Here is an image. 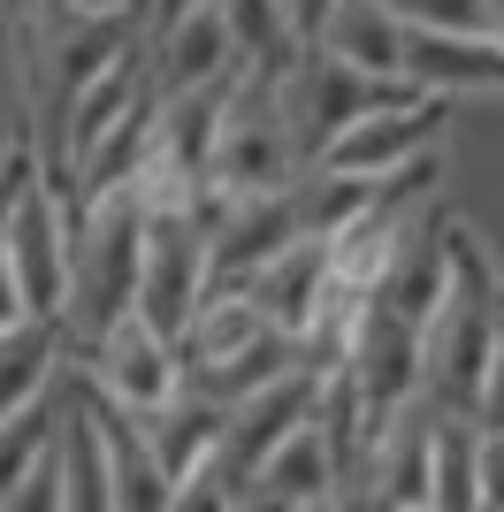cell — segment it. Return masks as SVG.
I'll return each mask as SVG.
<instances>
[{
	"instance_id": "1",
	"label": "cell",
	"mask_w": 504,
	"mask_h": 512,
	"mask_svg": "<svg viewBox=\"0 0 504 512\" xmlns=\"http://www.w3.org/2000/svg\"><path fill=\"white\" fill-rule=\"evenodd\" d=\"M138 245H146V207L130 184L115 192H92L84 214L69 222V299H62V344H92L100 329L130 314V291H138Z\"/></svg>"
},
{
	"instance_id": "2",
	"label": "cell",
	"mask_w": 504,
	"mask_h": 512,
	"mask_svg": "<svg viewBox=\"0 0 504 512\" xmlns=\"http://www.w3.org/2000/svg\"><path fill=\"white\" fill-rule=\"evenodd\" d=\"M0 176H8V199H0V260H8L16 306L31 321H54V329H62V299H69V207L31 176L23 153H8Z\"/></svg>"
},
{
	"instance_id": "3",
	"label": "cell",
	"mask_w": 504,
	"mask_h": 512,
	"mask_svg": "<svg viewBox=\"0 0 504 512\" xmlns=\"http://www.w3.org/2000/svg\"><path fill=\"white\" fill-rule=\"evenodd\" d=\"M298 169L306 161H298L291 123H283V77H230L207 192L214 199H260V192H283Z\"/></svg>"
},
{
	"instance_id": "4",
	"label": "cell",
	"mask_w": 504,
	"mask_h": 512,
	"mask_svg": "<svg viewBox=\"0 0 504 512\" xmlns=\"http://www.w3.org/2000/svg\"><path fill=\"white\" fill-rule=\"evenodd\" d=\"M207 291H214V283H207V222H199V207H161V214H146L130 321H146L153 337L176 344Z\"/></svg>"
},
{
	"instance_id": "5",
	"label": "cell",
	"mask_w": 504,
	"mask_h": 512,
	"mask_svg": "<svg viewBox=\"0 0 504 512\" xmlns=\"http://www.w3.org/2000/svg\"><path fill=\"white\" fill-rule=\"evenodd\" d=\"M84 390L100 398L115 421H146L153 406H168L176 390H184V360H176V344L153 337L146 321H115L100 337L84 344Z\"/></svg>"
},
{
	"instance_id": "6",
	"label": "cell",
	"mask_w": 504,
	"mask_h": 512,
	"mask_svg": "<svg viewBox=\"0 0 504 512\" xmlns=\"http://www.w3.org/2000/svg\"><path fill=\"white\" fill-rule=\"evenodd\" d=\"M436 130H443V100H420V92H398V100H382L375 115H359L352 130H336L329 153H321L314 169L329 176H352V184H390L405 161L420 153H436Z\"/></svg>"
},
{
	"instance_id": "7",
	"label": "cell",
	"mask_w": 504,
	"mask_h": 512,
	"mask_svg": "<svg viewBox=\"0 0 504 512\" xmlns=\"http://www.w3.org/2000/svg\"><path fill=\"white\" fill-rule=\"evenodd\" d=\"M237 291L252 299V314L268 321L283 344H306V337H314V321L329 314V245L291 237V245H283L275 260H260Z\"/></svg>"
},
{
	"instance_id": "8",
	"label": "cell",
	"mask_w": 504,
	"mask_h": 512,
	"mask_svg": "<svg viewBox=\"0 0 504 512\" xmlns=\"http://www.w3.org/2000/svg\"><path fill=\"white\" fill-rule=\"evenodd\" d=\"M138 69H146L153 100L230 85L237 54H230V31H222V16H214V0H207V8H191V16H176L168 31H153V54H138Z\"/></svg>"
},
{
	"instance_id": "9",
	"label": "cell",
	"mask_w": 504,
	"mask_h": 512,
	"mask_svg": "<svg viewBox=\"0 0 504 512\" xmlns=\"http://www.w3.org/2000/svg\"><path fill=\"white\" fill-rule=\"evenodd\" d=\"M405 92H420V100H451V92H504V46L497 39L405 31Z\"/></svg>"
},
{
	"instance_id": "10",
	"label": "cell",
	"mask_w": 504,
	"mask_h": 512,
	"mask_svg": "<svg viewBox=\"0 0 504 512\" xmlns=\"http://www.w3.org/2000/svg\"><path fill=\"white\" fill-rule=\"evenodd\" d=\"M54 512H115L107 497V451H100V398L69 390L62 398V436H54Z\"/></svg>"
},
{
	"instance_id": "11",
	"label": "cell",
	"mask_w": 504,
	"mask_h": 512,
	"mask_svg": "<svg viewBox=\"0 0 504 512\" xmlns=\"http://www.w3.org/2000/svg\"><path fill=\"white\" fill-rule=\"evenodd\" d=\"M329 62H344L367 85H405V23L382 8V0H336V16L321 23V46Z\"/></svg>"
},
{
	"instance_id": "12",
	"label": "cell",
	"mask_w": 504,
	"mask_h": 512,
	"mask_svg": "<svg viewBox=\"0 0 504 512\" xmlns=\"http://www.w3.org/2000/svg\"><path fill=\"white\" fill-rule=\"evenodd\" d=\"M336 482H344V474H336L329 436H321L314 421H298L291 436L260 459V474H252V505H268V512H314Z\"/></svg>"
},
{
	"instance_id": "13",
	"label": "cell",
	"mask_w": 504,
	"mask_h": 512,
	"mask_svg": "<svg viewBox=\"0 0 504 512\" xmlns=\"http://www.w3.org/2000/svg\"><path fill=\"white\" fill-rule=\"evenodd\" d=\"M130 428H138V444H146L153 467H161L168 482H184V474H199L214 459V444H222V406L184 383L168 406H153L146 421H130Z\"/></svg>"
},
{
	"instance_id": "14",
	"label": "cell",
	"mask_w": 504,
	"mask_h": 512,
	"mask_svg": "<svg viewBox=\"0 0 504 512\" xmlns=\"http://www.w3.org/2000/svg\"><path fill=\"white\" fill-rule=\"evenodd\" d=\"M260 337H275V329L252 314V299L237 291V283H214L207 299H199V314L184 321V337H176V360H184V375H207V367L252 352Z\"/></svg>"
},
{
	"instance_id": "15",
	"label": "cell",
	"mask_w": 504,
	"mask_h": 512,
	"mask_svg": "<svg viewBox=\"0 0 504 512\" xmlns=\"http://www.w3.org/2000/svg\"><path fill=\"white\" fill-rule=\"evenodd\" d=\"M62 329L54 321H8L0 329V421L23 406H39L46 390H54V375H62Z\"/></svg>"
},
{
	"instance_id": "16",
	"label": "cell",
	"mask_w": 504,
	"mask_h": 512,
	"mask_svg": "<svg viewBox=\"0 0 504 512\" xmlns=\"http://www.w3.org/2000/svg\"><path fill=\"white\" fill-rule=\"evenodd\" d=\"M214 16L230 31L237 77H291L298 69V46H291V31H283V8H275V0H214Z\"/></svg>"
},
{
	"instance_id": "17",
	"label": "cell",
	"mask_w": 504,
	"mask_h": 512,
	"mask_svg": "<svg viewBox=\"0 0 504 512\" xmlns=\"http://www.w3.org/2000/svg\"><path fill=\"white\" fill-rule=\"evenodd\" d=\"M100 451H107V497H115V512H161L168 505V474L146 459L138 428L115 421L107 406H100Z\"/></svg>"
},
{
	"instance_id": "18",
	"label": "cell",
	"mask_w": 504,
	"mask_h": 512,
	"mask_svg": "<svg viewBox=\"0 0 504 512\" xmlns=\"http://www.w3.org/2000/svg\"><path fill=\"white\" fill-rule=\"evenodd\" d=\"M474 421H443L436 413V451H428V512H482V482H474Z\"/></svg>"
},
{
	"instance_id": "19",
	"label": "cell",
	"mask_w": 504,
	"mask_h": 512,
	"mask_svg": "<svg viewBox=\"0 0 504 512\" xmlns=\"http://www.w3.org/2000/svg\"><path fill=\"white\" fill-rule=\"evenodd\" d=\"M54 436H62V398H54V390H46L39 406H23V413L0 421V497L16 490L39 459H54Z\"/></svg>"
},
{
	"instance_id": "20",
	"label": "cell",
	"mask_w": 504,
	"mask_h": 512,
	"mask_svg": "<svg viewBox=\"0 0 504 512\" xmlns=\"http://www.w3.org/2000/svg\"><path fill=\"white\" fill-rule=\"evenodd\" d=\"M405 31H443V39H489V0H382Z\"/></svg>"
},
{
	"instance_id": "21",
	"label": "cell",
	"mask_w": 504,
	"mask_h": 512,
	"mask_svg": "<svg viewBox=\"0 0 504 512\" xmlns=\"http://www.w3.org/2000/svg\"><path fill=\"white\" fill-rule=\"evenodd\" d=\"M161 512H245L230 497V482H222V474H214V459L199 474H184V482H168V505Z\"/></svg>"
},
{
	"instance_id": "22",
	"label": "cell",
	"mask_w": 504,
	"mask_h": 512,
	"mask_svg": "<svg viewBox=\"0 0 504 512\" xmlns=\"http://www.w3.org/2000/svg\"><path fill=\"white\" fill-rule=\"evenodd\" d=\"M474 428H482V436H504V314H497V337H489L482 390H474Z\"/></svg>"
},
{
	"instance_id": "23",
	"label": "cell",
	"mask_w": 504,
	"mask_h": 512,
	"mask_svg": "<svg viewBox=\"0 0 504 512\" xmlns=\"http://www.w3.org/2000/svg\"><path fill=\"white\" fill-rule=\"evenodd\" d=\"M275 8H283V31H291L298 54H314V46H321V23L336 16V0H275Z\"/></svg>"
},
{
	"instance_id": "24",
	"label": "cell",
	"mask_w": 504,
	"mask_h": 512,
	"mask_svg": "<svg viewBox=\"0 0 504 512\" xmlns=\"http://www.w3.org/2000/svg\"><path fill=\"white\" fill-rule=\"evenodd\" d=\"M474 482H482V512H504V436L474 444Z\"/></svg>"
},
{
	"instance_id": "25",
	"label": "cell",
	"mask_w": 504,
	"mask_h": 512,
	"mask_svg": "<svg viewBox=\"0 0 504 512\" xmlns=\"http://www.w3.org/2000/svg\"><path fill=\"white\" fill-rule=\"evenodd\" d=\"M191 8H207V0H138L146 31H168V23H176V16H191Z\"/></svg>"
},
{
	"instance_id": "26",
	"label": "cell",
	"mask_w": 504,
	"mask_h": 512,
	"mask_svg": "<svg viewBox=\"0 0 504 512\" xmlns=\"http://www.w3.org/2000/svg\"><path fill=\"white\" fill-rule=\"evenodd\" d=\"M314 512H382V505H375V497H367V490H359V482H336V490L321 497Z\"/></svg>"
},
{
	"instance_id": "27",
	"label": "cell",
	"mask_w": 504,
	"mask_h": 512,
	"mask_svg": "<svg viewBox=\"0 0 504 512\" xmlns=\"http://www.w3.org/2000/svg\"><path fill=\"white\" fill-rule=\"evenodd\" d=\"M62 16H138V0H54Z\"/></svg>"
},
{
	"instance_id": "28",
	"label": "cell",
	"mask_w": 504,
	"mask_h": 512,
	"mask_svg": "<svg viewBox=\"0 0 504 512\" xmlns=\"http://www.w3.org/2000/svg\"><path fill=\"white\" fill-rule=\"evenodd\" d=\"M489 39L504 46V0H489Z\"/></svg>"
},
{
	"instance_id": "29",
	"label": "cell",
	"mask_w": 504,
	"mask_h": 512,
	"mask_svg": "<svg viewBox=\"0 0 504 512\" xmlns=\"http://www.w3.org/2000/svg\"><path fill=\"white\" fill-rule=\"evenodd\" d=\"M390 512H428V505H390Z\"/></svg>"
}]
</instances>
